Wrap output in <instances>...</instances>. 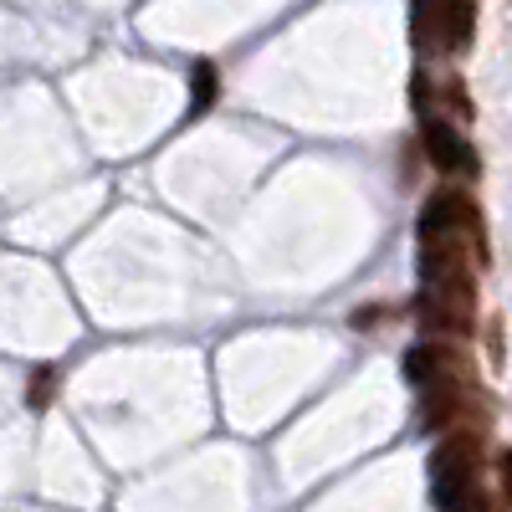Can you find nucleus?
Wrapping results in <instances>:
<instances>
[{"label": "nucleus", "mask_w": 512, "mask_h": 512, "mask_svg": "<svg viewBox=\"0 0 512 512\" xmlns=\"http://www.w3.org/2000/svg\"><path fill=\"white\" fill-rule=\"evenodd\" d=\"M420 246H461V251H472L477 262L487 267L492 262V246H487V216H482V205L472 190H436L431 200L420 205Z\"/></svg>", "instance_id": "1"}, {"label": "nucleus", "mask_w": 512, "mask_h": 512, "mask_svg": "<svg viewBox=\"0 0 512 512\" xmlns=\"http://www.w3.org/2000/svg\"><path fill=\"white\" fill-rule=\"evenodd\" d=\"M477 36V0H410V41L420 57H461Z\"/></svg>", "instance_id": "2"}, {"label": "nucleus", "mask_w": 512, "mask_h": 512, "mask_svg": "<svg viewBox=\"0 0 512 512\" xmlns=\"http://www.w3.org/2000/svg\"><path fill=\"white\" fill-rule=\"evenodd\" d=\"M415 323L431 338H466L477 323V277H420L415 292Z\"/></svg>", "instance_id": "3"}, {"label": "nucleus", "mask_w": 512, "mask_h": 512, "mask_svg": "<svg viewBox=\"0 0 512 512\" xmlns=\"http://www.w3.org/2000/svg\"><path fill=\"white\" fill-rule=\"evenodd\" d=\"M420 149L446 180H477L482 175L477 144L466 139L461 123H451V118H420Z\"/></svg>", "instance_id": "4"}, {"label": "nucleus", "mask_w": 512, "mask_h": 512, "mask_svg": "<svg viewBox=\"0 0 512 512\" xmlns=\"http://www.w3.org/2000/svg\"><path fill=\"white\" fill-rule=\"evenodd\" d=\"M482 415H492V405L477 395L472 379L420 390V425H425V431H466L461 420H482Z\"/></svg>", "instance_id": "5"}, {"label": "nucleus", "mask_w": 512, "mask_h": 512, "mask_svg": "<svg viewBox=\"0 0 512 512\" xmlns=\"http://www.w3.org/2000/svg\"><path fill=\"white\" fill-rule=\"evenodd\" d=\"M410 98L420 118H451V123H472V93H466L461 72H436V67H420L410 82Z\"/></svg>", "instance_id": "6"}, {"label": "nucleus", "mask_w": 512, "mask_h": 512, "mask_svg": "<svg viewBox=\"0 0 512 512\" xmlns=\"http://www.w3.org/2000/svg\"><path fill=\"white\" fill-rule=\"evenodd\" d=\"M400 374L415 384V390H436V384L472 379V359H466L456 344H446V338H431V344H415V349L405 354Z\"/></svg>", "instance_id": "7"}, {"label": "nucleus", "mask_w": 512, "mask_h": 512, "mask_svg": "<svg viewBox=\"0 0 512 512\" xmlns=\"http://www.w3.org/2000/svg\"><path fill=\"white\" fill-rule=\"evenodd\" d=\"M482 461H487V446H482L477 431H446V441L431 451V487L477 482L482 477Z\"/></svg>", "instance_id": "8"}, {"label": "nucleus", "mask_w": 512, "mask_h": 512, "mask_svg": "<svg viewBox=\"0 0 512 512\" xmlns=\"http://www.w3.org/2000/svg\"><path fill=\"white\" fill-rule=\"evenodd\" d=\"M431 502H436V512H487V507H492L482 477H477V482H446V487H431Z\"/></svg>", "instance_id": "9"}, {"label": "nucleus", "mask_w": 512, "mask_h": 512, "mask_svg": "<svg viewBox=\"0 0 512 512\" xmlns=\"http://www.w3.org/2000/svg\"><path fill=\"white\" fill-rule=\"evenodd\" d=\"M210 98H216V67L195 62V67H190V118H200V113L210 108Z\"/></svg>", "instance_id": "10"}, {"label": "nucleus", "mask_w": 512, "mask_h": 512, "mask_svg": "<svg viewBox=\"0 0 512 512\" xmlns=\"http://www.w3.org/2000/svg\"><path fill=\"white\" fill-rule=\"evenodd\" d=\"M47 390H52V369H41V379L31 374V400H26V405L41 410V405H47Z\"/></svg>", "instance_id": "11"}, {"label": "nucleus", "mask_w": 512, "mask_h": 512, "mask_svg": "<svg viewBox=\"0 0 512 512\" xmlns=\"http://www.w3.org/2000/svg\"><path fill=\"white\" fill-rule=\"evenodd\" d=\"M497 466H502V502H512V451H502Z\"/></svg>", "instance_id": "12"}]
</instances>
